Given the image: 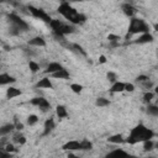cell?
I'll use <instances>...</instances> for the list:
<instances>
[{"label": "cell", "mask_w": 158, "mask_h": 158, "mask_svg": "<svg viewBox=\"0 0 158 158\" xmlns=\"http://www.w3.org/2000/svg\"><path fill=\"white\" fill-rule=\"evenodd\" d=\"M142 84H143V86L147 88V89H151V88L153 86V83H151L149 80H147V81H144V83H142Z\"/></svg>", "instance_id": "ab89813d"}, {"label": "cell", "mask_w": 158, "mask_h": 158, "mask_svg": "<svg viewBox=\"0 0 158 158\" xmlns=\"http://www.w3.org/2000/svg\"><path fill=\"white\" fill-rule=\"evenodd\" d=\"M7 17H9L10 22L12 23V26L17 27L19 30H27V28H28V25H27L20 16H17L16 14H9Z\"/></svg>", "instance_id": "5b68a950"}, {"label": "cell", "mask_w": 158, "mask_h": 158, "mask_svg": "<svg viewBox=\"0 0 158 158\" xmlns=\"http://www.w3.org/2000/svg\"><path fill=\"white\" fill-rule=\"evenodd\" d=\"M56 112H57V116H58L59 118H64V117L68 116L67 109H65L64 106H62V105H58V106L56 107Z\"/></svg>", "instance_id": "44dd1931"}, {"label": "cell", "mask_w": 158, "mask_h": 158, "mask_svg": "<svg viewBox=\"0 0 158 158\" xmlns=\"http://www.w3.org/2000/svg\"><path fill=\"white\" fill-rule=\"evenodd\" d=\"M153 98H154V94H153L152 91H148V93H146V94L143 95V99H144V101H146V102H149Z\"/></svg>", "instance_id": "836d02e7"}, {"label": "cell", "mask_w": 158, "mask_h": 158, "mask_svg": "<svg viewBox=\"0 0 158 158\" xmlns=\"http://www.w3.org/2000/svg\"><path fill=\"white\" fill-rule=\"evenodd\" d=\"M51 75H52V78H56V79H67V78H69V73L64 68L59 72H56V73L51 74Z\"/></svg>", "instance_id": "ffe728a7"}, {"label": "cell", "mask_w": 158, "mask_h": 158, "mask_svg": "<svg viewBox=\"0 0 158 158\" xmlns=\"http://www.w3.org/2000/svg\"><path fill=\"white\" fill-rule=\"evenodd\" d=\"M70 89H72L75 94H80V93H81V90H83V86H81L80 84L74 83V84H72V85H70Z\"/></svg>", "instance_id": "f1b7e54d"}, {"label": "cell", "mask_w": 158, "mask_h": 158, "mask_svg": "<svg viewBox=\"0 0 158 158\" xmlns=\"http://www.w3.org/2000/svg\"><path fill=\"white\" fill-rule=\"evenodd\" d=\"M91 147H93V143L88 139H83L80 142V149L81 151H89V149H91Z\"/></svg>", "instance_id": "603a6c76"}, {"label": "cell", "mask_w": 158, "mask_h": 158, "mask_svg": "<svg viewBox=\"0 0 158 158\" xmlns=\"http://www.w3.org/2000/svg\"><path fill=\"white\" fill-rule=\"evenodd\" d=\"M107 40H109L110 42H112V46H117V42H118V40H120V36L110 33V35L107 36Z\"/></svg>", "instance_id": "484cf974"}, {"label": "cell", "mask_w": 158, "mask_h": 158, "mask_svg": "<svg viewBox=\"0 0 158 158\" xmlns=\"http://www.w3.org/2000/svg\"><path fill=\"white\" fill-rule=\"evenodd\" d=\"M31 104L32 105H36V106H38L40 109H42L43 111H46V110H48L49 109V102L46 100V99H43V98H33L32 100H31Z\"/></svg>", "instance_id": "52a82bcc"}, {"label": "cell", "mask_w": 158, "mask_h": 158, "mask_svg": "<svg viewBox=\"0 0 158 158\" xmlns=\"http://www.w3.org/2000/svg\"><path fill=\"white\" fill-rule=\"evenodd\" d=\"M59 14H62L67 20H69L73 23H83L86 20V16L83 14H79L70 4L68 2H62L60 6L58 7Z\"/></svg>", "instance_id": "7a4b0ae2"}, {"label": "cell", "mask_w": 158, "mask_h": 158, "mask_svg": "<svg viewBox=\"0 0 158 158\" xmlns=\"http://www.w3.org/2000/svg\"><path fill=\"white\" fill-rule=\"evenodd\" d=\"M20 95H21V90L17 89V88L10 86V88L6 90V98H7V99H14V98L20 96Z\"/></svg>", "instance_id": "9a60e30c"}, {"label": "cell", "mask_w": 158, "mask_h": 158, "mask_svg": "<svg viewBox=\"0 0 158 158\" xmlns=\"http://www.w3.org/2000/svg\"><path fill=\"white\" fill-rule=\"evenodd\" d=\"M148 30H149V26H148L142 19H136V17H132V19H131L130 27H128V33H130V35H135V33H146V32H148ZM130 35H127V38H128Z\"/></svg>", "instance_id": "3957f363"}, {"label": "cell", "mask_w": 158, "mask_h": 158, "mask_svg": "<svg viewBox=\"0 0 158 158\" xmlns=\"http://www.w3.org/2000/svg\"><path fill=\"white\" fill-rule=\"evenodd\" d=\"M152 41H153V36L149 32H146V33H142L135 42L136 43H149Z\"/></svg>", "instance_id": "5bb4252c"}, {"label": "cell", "mask_w": 158, "mask_h": 158, "mask_svg": "<svg viewBox=\"0 0 158 158\" xmlns=\"http://www.w3.org/2000/svg\"><path fill=\"white\" fill-rule=\"evenodd\" d=\"M14 128H15L14 123H6V125L1 126V127H0V136H6V135L10 133Z\"/></svg>", "instance_id": "d6986e66"}, {"label": "cell", "mask_w": 158, "mask_h": 158, "mask_svg": "<svg viewBox=\"0 0 158 158\" xmlns=\"http://www.w3.org/2000/svg\"><path fill=\"white\" fill-rule=\"evenodd\" d=\"M28 68L31 69V72H32V73H36V72H38V69H40V65H38L36 62H33V60H30V62H28Z\"/></svg>", "instance_id": "4316f807"}, {"label": "cell", "mask_w": 158, "mask_h": 158, "mask_svg": "<svg viewBox=\"0 0 158 158\" xmlns=\"http://www.w3.org/2000/svg\"><path fill=\"white\" fill-rule=\"evenodd\" d=\"M28 44L30 46H35V47H44L46 46V41L43 40V37L36 36V37H33V38H31L28 41Z\"/></svg>", "instance_id": "30bf717a"}, {"label": "cell", "mask_w": 158, "mask_h": 158, "mask_svg": "<svg viewBox=\"0 0 158 158\" xmlns=\"http://www.w3.org/2000/svg\"><path fill=\"white\" fill-rule=\"evenodd\" d=\"M14 139H15L16 142H19L20 144H25V143H26V138H25L23 136H20V135H15V136H14Z\"/></svg>", "instance_id": "d6a6232c"}, {"label": "cell", "mask_w": 158, "mask_h": 158, "mask_svg": "<svg viewBox=\"0 0 158 158\" xmlns=\"http://www.w3.org/2000/svg\"><path fill=\"white\" fill-rule=\"evenodd\" d=\"M68 158H79V157H78V156H75V154L69 153V154H68Z\"/></svg>", "instance_id": "b9f144b4"}, {"label": "cell", "mask_w": 158, "mask_h": 158, "mask_svg": "<svg viewBox=\"0 0 158 158\" xmlns=\"http://www.w3.org/2000/svg\"><path fill=\"white\" fill-rule=\"evenodd\" d=\"M107 141H109L110 143H123V142H125V139L122 138L121 135H114V136H111L110 138H107Z\"/></svg>", "instance_id": "7402d4cb"}, {"label": "cell", "mask_w": 158, "mask_h": 158, "mask_svg": "<svg viewBox=\"0 0 158 158\" xmlns=\"http://www.w3.org/2000/svg\"><path fill=\"white\" fill-rule=\"evenodd\" d=\"M62 148L64 151H78V149H80V142H78V141H69V142L64 143Z\"/></svg>", "instance_id": "9c48e42d"}, {"label": "cell", "mask_w": 158, "mask_h": 158, "mask_svg": "<svg viewBox=\"0 0 158 158\" xmlns=\"http://www.w3.org/2000/svg\"><path fill=\"white\" fill-rule=\"evenodd\" d=\"M105 158H135V157H132L131 154H128L123 149H118L117 148V149H114L110 153H107L105 156Z\"/></svg>", "instance_id": "8992f818"}, {"label": "cell", "mask_w": 158, "mask_h": 158, "mask_svg": "<svg viewBox=\"0 0 158 158\" xmlns=\"http://www.w3.org/2000/svg\"><path fill=\"white\" fill-rule=\"evenodd\" d=\"M54 32L65 36V35H68V33H73V32H74V27L70 26V25H65V23L62 22V25L59 26V28H58L57 31H54Z\"/></svg>", "instance_id": "ba28073f"}, {"label": "cell", "mask_w": 158, "mask_h": 158, "mask_svg": "<svg viewBox=\"0 0 158 158\" xmlns=\"http://www.w3.org/2000/svg\"><path fill=\"white\" fill-rule=\"evenodd\" d=\"M95 104H96V106L104 107V106H107V105L110 104V101H109L107 99H105V98H98L96 101H95Z\"/></svg>", "instance_id": "cb8c5ba5"}, {"label": "cell", "mask_w": 158, "mask_h": 158, "mask_svg": "<svg viewBox=\"0 0 158 158\" xmlns=\"http://www.w3.org/2000/svg\"><path fill=\"white\" fill-rule=\"evenodd\" d=\"M99 62H100V63H105V62H106V58H105V56H100V58H99Z\"/></svg>", "instance_id": "60d3db41"}, {"label": "cell", "mask_w": 158, "mask_h": 158, "mask_svg": "<svg viewBox=\"0 0 158 158\" xmlns=\"http://www.w3.org/2000/svg\"><path fill=\"white\" fill-rule=\"evenodd\" d=\"M72 49H75V51L80 52L81 54H84V56H85V51L81 48V46H79V44H77V43H72Z\"/></svg>", "instance_id": "e575fe53"}, {"label": "cell", "mask_w": 158, "mask_h": 158, "mask_svg": "<svg viewBox=\"0 0 158 158\" xmlns=\"http://www.w3.org/2000/svg\"><path fill=\"white\" fill-rule=\"evenodd\" d=\"M0 158H12V154L6 152L2 147H0Z\"/></svg>", "instance_id": "4dcf8cb0"}, {"label": "cell", "mask_w": 158, "mask_h": 158, "mask_svg": "<svg viewBox=\"0 0 158 158\" xmlns=\"http://www.w3.org/2000/svg\"><path fill=\"white\" fill-rule=\"evenodd\" d=\"M153 147H154V143H153L152 139L144 141V143H143V148H144V151H152Z\"/></svg>", "instance_id": "83f0119b"}, {"label": "cell", "mask_w": 158, "mask_h": 158, "mask_svg": "<svg viewBox=\"0 0 158 158\" xmlns=\"http://www.w3.org/2000/svg\"><path fill=\"white\" fill-rule=\"evenodd\" d=\"M36 88H40V89H52L53 85H52L49 78H42L40 81H37Z\"/></svg>", "instance_id": "7c38bea8"}, {"label": "cell", "mask_w": 158, "mask_h": 158, "mask_svg": "<svg viewBox=\"0 0 158 158\" xmlns=\"http://www.w3.org/2000/svg\"><path fill=\"white\" fill-rule=\"evenodd\" d=\"M28 10L31 11V14H32L35 17H37V19H40V20L47 22V23H49V22L52 21V19L49 17V15H47V14L44 12V10H42V9H37V7L32 6V5H30V6H28Z\"/></svg>", "instance_id": "277c9868"}, {"label": "cell", "mask_w": 158, "mask_h": 158, "mask_svg": "<svg viewBox=\"0 0 158 158\" xmlns=\"http://www.w3.org/2000/svg\"><path fill=\"white\" fill-rule=\"evenodd\" d=\"M16 79L11 75H9L7 73H2L0 74V85H7V84H11V83H15Z\"/></svg>", "instance_id": "4fadbf2b"}, {"label": "cell", "mask_w": 158, "mask_h": 158, "mask_svg": "<svg viewBox=\"0 0 158 158\" xmlns=\"http://www.w3.org/2000/svg\"><path fill=\"white\" fill-rule=\"evenodd\" d=\"M14 126H15V128H16L17 131H21V130L23 128V125L17 121V117H15V123H14Z\"/></svg>", "instance_id": "8d00e7d4"}, {"label": "cell", "mask_w": 158, "mask_h": 158, "mask_svg": "<svg viewBox=\"0 0 158 158\" xmlns=\"http://www.w3.org/2000/svg\"><path fill=\"white\" fill-rule=\"evenodd\" d=\"M106 78H107L109 81H111V83H115V81H116V74H115L114 72H109V73L106 74Z\"/></svg>", "instance_id": "d590c367"}, {"label": "cell", "mask_w": 158, "mask_h": 158, "mask_svg": "<svg viewBox=\"0 0 158 158\" xmlns=\"http://www.w3.org/2000/svg\"><path fill=\"white\" fill-rule=\"evenodd\" d=\"M62 69H63V67H62V64H60V63L52 62V63H49V64H48V67H47V69H46V73L53 74V73L59 72V70H62Z\"/></svg>", "instance_id": "8fae6325"}, {"label": "cell", "mask_w": 158, "mask_h": 158, "mask_svg": "<svg viewBox=\"0 0 158 158\" xmlns=\"http://www.w3.org/2000/svg\"><path fill=\"white\" fill-rule=\"evenodd\" d=\"M122 10H123L125 15H127L128 17H132V16H133V14L136 12V9H135L131 4H128V2L122 4Z\"/></svg>", "instance_id": "2e32d148"}, {"label": "cell", "mask_w": 158, "mask_h": 158, "mask_svg": "<svg viewBox=\"0 0 158 158\" xmlns=\"http://www.w3.org/2000/svg\"><path fill=\"white\" fill-rule=\"evenodd\" d=\"M37 121H38V117H37L36 115H30V116L27 117V125H30V126L35 125Z\"/></svg>", "instance_id": "f546056e"}, {"label": "cell", "mask_w": 158, "mask_h": 158, "mask_svg": "<svg viewBox=\"0 0 158 158\" xmlns=\"http://www.w3.org/2000/svg\"><path fill=\"white\" fill-rule=\"evenodd\" d=\"M125 90L126 91H133L135 90V86H133V84H131V83H127V84H125Z\"/></svg>", "instance_id": "f35d334b"}, {"label": "cell", "mask_w": 158, "mask_h": 158, "mask_svg": "<svg viewBox=\"0 0 158 158\" xmlns=\"http://www.w3.org/2000/svg\"><path fill=\"white\" fill-rule=\"evenodd\" d=\"M136 80H137V81H139V83H144V81L149 80V78H148L147 75H138Z\"/></svg>", "instance_id": "74e56055"}, {"label": "cell", "mask_w": 158, "mask_h": 158, "mask_svg": "<svg viewBox=\"0 0 158 158\" xmlns=\"http://www.w3.org/2000/svg\"><path fill=\"white\" fill-rule=\"evenodd\" d=\"M54 126H56V123H54V121H53V118H48V120H46L44 121V131H43V135H48L53 128H54Z\"/></svg>", "instance_id": "e0dca14e"}, {"label": "cell", "mask_w": 158, "mask_h": 158, "mask_svg": "<svg viewBox=\"0 0 158 158\" xmlns=\"http://www.w3.org/2000/svg\"><path fill=\"white\" fill-rule=\"evenodd\" d=\"M125 90V83H121V81H115L110 89L111 93H121Z\"/></svg>", "instance_id": "ac0fdd59"}, {"label": "cell", "mask_w": 158, "mask_h": 158, "mask_svg": "<svg viewBox=\"0 0 158 158\" xmlns=\"http://www.w3.org/2000/svg\"><path fill=\"white\" fill-rule=\"evenodd\" d=\"M147 112L152 116H158V107L156 105H148L147 107Z\"/></svg>", "instance_id": "d4e9b609"}, {"label": "cell", "mask_w": 158, "mask_h": 158, "mask_svg": "<svg viewBox=\"0 0 158 158\" xmlns=\"http://www.w3.org/2000/svg\"><path fill=\"white\" fill-rule=\"evenodd\" d=\"M154 136V132L149 128H147L146 126L143 125H138L136 126L135 128H132L128 138L126 139L127 143L130 144H135L137 142H144V141H148L151 139L152 137Z\"/></svg>", "instance_id": "6da1fadb"}, {"label": "cell", "mask_w": 158, "mask_h": 158, "mask_svg": "<svg viewBox=\"0 0 158 158\" xmlns=\"http://www.w3.org/2000/svg\"><path fill=\"white\" fill-rule=\"evenodd\" d=\"M4 149H5L6 152H9V153H14V152H16V148H15L14 144H11V143H6V144L4 146Z\"/></svg>", "instance_id": "1f68e13d"}]
</instances>
